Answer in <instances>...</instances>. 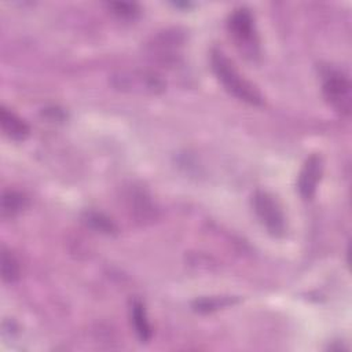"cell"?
Instances as JSON below:
<instances>
[{
  "mask_svg": "<svg viewBox=\"0 0 352 352\" xmlns=\"http://www.w3.org/2000/svg\"><path fill=\"white\" fill-rule=\"evenodd\" d=\"M256 216L272 236H282L286 231V219L279 202L267 191L257 190L252 197Z\"/></svg>",
  "mask_w": 352,
  "mask_h": 352,
  "instance_id": "3957f363",
  "label": "cell"
},
{
  "mask_svg": "<svg viewBox=\"0 0 352 352\" xmlns=\"http://www.w3.org/2000/svg\"><path fill=\"white\" fill-rule=\"evenodd\" d=\"M28 206V198L18 191L7 190L1 195V216L14 217Z\"/></svg>",
  "mask_w": 352,
  "mask_h": 352,
  "instance_id": "9c48e42d",
  "label": "cell"
},
{
  "mask_svg": "<svg viewBox=\"0 0 352 352\" xmlns=\"http://www.w3.org/2000/svg\"><path fill=\"white\" fill-rule=\"evenodd\" d=\"M322 172H323L322 157L318 154L309 155L305 160L297 179V188L300 195L304 199H311L315 195L318 183L320 182V177H322Z\"/></svg>",
  "mask_w": 352,
  "mask_h": 352,
  "instance_id": "5b68a950",
  "label": "cell"
},
{
  "mask_svg": "<svg viewBox=\"0 0 352 352\" xmlns=\"http://www.w3.org/2000/svg\"><path fill=\"white\" fill-rule=\"evenodd\" d=\"M210 65L214 76L230 95L252 106L263 104L264 99L261 94L235 69L234 63L223 51L216 48L210 51Z\"/></svg>",
  "mask_w": 352,
  "mask_h": 352,
  "instance_id": "6da1fadb",
  "label": "cell"
},
{
  "mask_svg": "<svg viewBox=\"0 0 352 352\" xmlns=\"http://www.w3.org/2000/svg\"><path fill=\"white\" fill-rule=\"evenodd\" d=\"M109 7L121 18H135L139 14V7L135 3H110Z\"/></svg>",
  "mask_w": 352,
  "mask_h": 352,
  "instance_id": "4fadbf2b",
  "label": "cell"
},
{
  "mask_svg": "<svg viewBox=\"0 0 352 352\" xmlns=\"http://www.w3.org/2000/svg\"><path fill=\"white\" fill-rule=\"evenodd\" d=\"M228 304H232V300L228 297H209V298H201L195 301V309L199 312H210L214 309H219L221 307H226Z\"/></svg>",
  "mask_w": 352,
  "mask_h": 352,
  "instance_id": "7c38bea8",
  "label": "cell"
},
{
  "mask_svg": "<svg viewBox=\"0 0 352 352\" xmlns=\"http://www.w3.org/2000/svg\"><path fill=\"white\" fill-rule=\"evenodd\" d=\"M1 278L4 282L7 283H14L19 279V263L16 260V257L7 250L6 248H1Z\"/></svg>",
  "mask_w": 352,
  "mask_h": 352,
  "instance_id": "30bf717a",
  "label": "cell"
},
{
  "mask_svg": "<svg viewBox=\"0 0 352 352\" xmlns=\"http://www.w3.org/2000/svg\"><path fill=\"white\" fill-rule=\"evenodd\" d=\"M129 315L135 334L138 336L140 342H147L151 338V326L148 323L143 302L139 300H133L131 304Z\"/></svg>",
  "mask_w": 352,
  "mask_h": 352,
  "instance_id": "ba28073f",
  "label": "cell"
},
{
  "mask_svg": "<svg viewBox=\"0 0 352 352\" xmlns=\"http://www.w3.org/2000/svg\"><path fill=\"white\" fill-rule=\"evenodd\" d=\"M323 96L326 102L340 114L348 116L352 106V87L346 74L330 70L323 80Z\"/></svg>",
  "mask_w": 352,
  "mask_h": 352,
  "instance_id": "277c9868",
  "label": "cell"
},
{
  "mask_svg": "<svg viewBox=\"0 0 352 352\" xmlns=\"http://www.w3.org/2000/svg\"><path fill=\"white\" fill-rule=\"evenodd\" d=\"M117 80L122 81L118 87H121L122 89L125 88H133V89H142L147 91V92H160L164 89V82L161 81L160 77H157L155 74L151 73H140L139 76L133 74L132 76H125V74H120V77H116Z\"/></svg>",
  "mask_w": 352,
  "mask_h": 352,
  "instance_id": "52a82bcc",
  "label": "cell"
},
{
  "mask_svg": "<svg viewBox=\"0 0 352 352\" xmlns=\"http://www.w3.org/2000/svg\"><path fill=\"white\" fill-rule=\"evenodd\" d=\"M0 126L3 133L15 142L25 140L30 132L29 125L19 116L4 106L0 107Z\"/></svg>",
  "mask_w": 352,
  "mask_h": 352,
  "instance_id": "8992f818",
  "label": "cell"
},
{
  "mask_svg": "<svg viewBox=\"0 0 352 352\" xmlns=\"http://www.w3.org/2000/svg\"><path fill=\"white\" fill-rule=\"evenodd\" d=\"M84 221L92 227L94 230L96 231H100V232H106V234H113L117 231L116 226L113 224V221L106 217L104 214L102 213H98V212H87L84 214Z\"/></svg>",
  "mask_w": 352,
  "mask_h": 352,
  "instance_id": "8fae6325",
  "label": "cell"
},
{
  "mask_svg": "<svg viewBox=\"0 0 352 352\" xmlns=\"http://www.w3.org/2000/svg\"><path fill=\"white\" fill-rule=\"evenodd\" d=\"M227 28L232 40L239 47L241 52L245 54V56H249L252 59L258 56L260 48L257 30L254 26L253 15L248 8L242 7L234 10V12L228 18Z\"/></svg>",
  "mask_w": 352,
  "mask_h": 352,
  "instance_id": "7a4b0ae2",
  "label": "cell"
}]
</instances>
